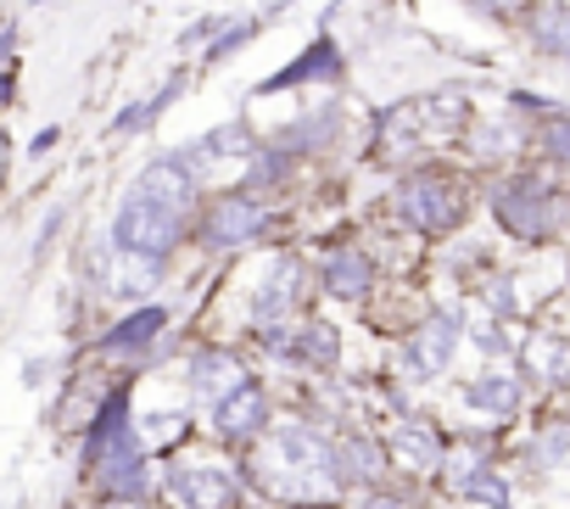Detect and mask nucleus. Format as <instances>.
Returning a JSON list of instances; mask_svg holds the SVG:
<instances>
[{
    "instance_id": "nucleus-1",
    "label": "nucleus",
    "mask_w": 570,
    "mask_h": 509,
    "mask_svg": "<svg viewBox=\"0 0 570 509\" xmlns=\"http://www.w3.org/2000/svg\"><path fill=\"white\" fill-rule=\"evenodd\" d=\"M196 202V179H190V157H157L146 163V174L135 179V190L124 196L118 218H112V241L124 258L140 264H168V252L185 229V213Z\"/></svg>"
},
{
    "instance_id": "nucleus-2",
    "label": "nucleus",
    "mask_w": 570,
    "mask_h": 509,
    "mask_svg": "<svg viewBox=\"0 0 570 509\" xmlns=\"http://www.w3.org/2000/svg\"><path fill=\"white\" fill-rule=\"evenodd\" d=\"M85 476H96V487L118 503H135L146 492V464H140V437L129 425V398H107V409L90 420L85 437Z\"/></svg>"
},
{
    "instance_id": "nucleus-3",
    "label": "nucleus",
    "mask_w": 570,
    "mask_h": 509,
    "mask_svg": "<svg viewBox=\"0 0 570 509\" xmlns=\"http://www.w3.org/2000/svg\"><path fill=\"white\" fill-rule=\"evenodd\" d=\"M263 464L274 470L279 487H285V476H303V498H308V492H325V487L336 481V448H331L320 431H308V425H285V431H274Z\"/></svg>"
},
{
    "instance_id": "nucleus-4",
    "label": "nucleus",
    "mask_w": 570,
    "mask_h": 509,
    "mask_svg": "<svg viewBox=\"0 0 570 509\" xmlns=\"http://www.w3.org/2000/svg\"><path fill=\"white\" fill-rule=\"evenodd\" d=\"M392 207H397L403 224H414V229H425V235H442V229L459 224V190H453L442 174H409V179L397 185Z\"/></svg>"
},
{
    "instance_id": "nucleus-5",
    "label": "nucleus",
    "mask_w": 570,
    "mask_h": 509,
    "mask_svg": "<svg viewBox=\"0 0 570 509\" xmlns=\"http://www.w3.org/2000/svg\"><path fill=\"white\" fill-rule=\"evenodd\" d=\"M263 224H268V202L263 196H252V190L218 196L207 207V246H246V241L263 235Z\"/></svg>"
},
{
    "instance_id": "nucleus-6",
    "label": "nucleus",
    "mask_w": 570,
    "mask_h": 509,
    "mask_svg": "<svg viewBox=\"0 0 570 509\" xmlns=\"http://www.w3.org/2000/svg\"><path fill=\"white\" fill-rule=\"evenodd\" d=\"M492 207H498V218H503L514 235H525V241H537V235L553 229V202H548V190H537L531 179L498 185V190H492Z\"/></svg>"
},
{
    "instance_id": "nucleus-7",
    "label": "nucleus",
    "mask_w": 570,
    "mask_h": 509,
    "mask_svg": "<svg viewBox=\"0 0 570 509\" xmlns=\"http://www.w3.org/2000/svg\"><path fill=\"white\" fill-rule=\"evenodd\" d=\"M453 353H459V320H453V314H431V320L409 336V364H414L420 375H442V370L453 364Z\"/></svg>"
},
{
    "instance_id": "nucleus-8",
    "label": "nucleus",
    "mask_w": 570,
    "mask_h": 509,
    "mask_svg": "<svg viewBox=\"0 0 570 509\" xmlns=\"http://www.w3.org/2000/svg\"><path fill=\"white\" fill-rule=\"evenodd\" d=\"M213 425H218V437H229V442L257 437V431L268 425V392L246 381L240 392H229L224 403H213Z\"/></svg>"
},
{
    "instance_id": "nucleus-9",
    "label": "nucleus",
    "mask_w": 570,
    "mask_h": 509,
    "mask_svg": "<svg viewBox=\"0 0 570 509\" xmlns=\"http://www.w3.org/2000/svg\"><path fill=\"white\" fill-rule=\"evenodd\" d=\"M174 498L185 509H229L235 503V470L202 464V470H179L174 476Z\"/></svg>"
},
{
    "instance_id": "nucleus-10",
    "label": "nucleus",
    "mask_w": 570,
    "mask_h": 509,
    "mask_svg": "<svg viewBox=\"0 0 570 509\" xmlns=\"http://www.w3.org/2000/svg\"><path fill=\"white\" fill-rule=\"evenodd\" d=\"M190 386H196V398L224 403L229 392H240V386H246V370H240V359H235V353L207 348V353H196V359H190Z\"/></svg>"
},
{
    "instance_id": "nucleus-11",
    "label": "nucleus",
    "mask_w": 570,
    "mask_h": 509,
    "mask_svg": "<svg viewBox=\"0 0 570 509\" xmlns=\"http://www.w3.org/2000/svg\"><path fill=\"white\" fill-rule=\"evenodd\" d=\"M370 286H375V264L364 258L358 246L331 252V264H325V292H331L336 303H358V297H370Z\"/></svg>"
},
{
    "instance_id": "nucleus-12",
    "label": "nucleus",
    "mask_w": 570,
    "mask_h": 509,
    "mask_svg": "<svg viewBox=\"0 0 570 509\" xmlns=\"http://www.w3.org/2000/svg\"><path fill=\"white\" fill-rule=\"evenodd\" d=\"M342 74V51H336V40L331 35H320V46L314 51H303L292 68H285L279 79H268V85H257V96H268V90H285V85H303V79H336Z\"/></svg>"
},
{
    "instance_id": "nucleus-13",
    "label": "nucleus",
    "mask_w": 570,
    "mask_h": 509,
    "mask_svg": "<svg viewBox=\"0 0 570 509\" xmlns=\"http://www.w3.org/2000/svg\"><path fill=\"white\" fill-rule=\"evenodd\" d=\"M392 453L403 459V470H442V437L425 425V420H409V425H397V442H392Z\"/></svg>"
},
{
    "instance_id": "nucleus-14",
    "label": "nucleus",
    "mask_w": 570,
    "mask_h": 509,
    "mask_svg": "<svg viewBox=\"0 0 570 509\" xmlns=\"http://www.w3.org/2000/svg\"><path fill=\"white\" fill-rule=\"evenodd\" d=\"M381 470H386V459L370 437H347L336 448V481H375Z\"/></svg>"
},
{
    "instance_id": "nucleus-15",
    "label": "nucleus",
    "mask_w": 570,
    "mask_h": 509,
    "mask_svg": "<svg viewBox=\"0 0 570 509\" xmlns=\"http://www.w3.org/2000/svg\"><path fill=\"white\" fill-rule=\"evenodd\" d=\"M163 325H168V314H163V309H140L135 320L112 325L101 348H107V353H140V348H146V342H151V336H157Z\"/></svg>"
},
{
    "instance_id": "nucleus-16",
    "label": "nucleus",
    "mask_w": 570,
    "mask_h": 509,
    "mask_svg": "<svg viewBox=\"0 0 570 509\" xmlns=\"http://www.w3.org/2000/svg\"><path fill=\"white\" fill-rule=\"evenodd\" d=\"M464 403L481 409V414H514L520 409V386L509 375H481V381L464 386Z\"/></svg>"
},
{
    "instance_id": "nucleus-17",
    "label": "nucleus",
    "mask_w": 570,
    "mask_h": 509,
    "mask_svg": "<svg viewBox=\"0 0 570 509\" xmlns=\"http://www.w3.org/2000/svg\"><path fill=\"white\" fill-rule=\"evenodd\" d=\"M531 46L548 57H570V7H542L531 18Z\"/></svg>"
},
{
    "instance_id": "nucleus-18",
    "label": "nucleus",
    "mask_w": 570,
    "mask_h": 509,
    "mask_svg": "<svg viewBox=\"0 0 570 509\" xmlns=\"http://www.w3.org/2000/svg\"><path fill=\"white\" fill-rule=\"evenodd\" d=\"M179 90H185V79L174 74V79H168V85H163L151 101H140V107H124V118L112 124V135H135V129H146V124H151V118H157L168 101H179Z\"/></svg>"
},
{
    "instance_id": "nucleus-19",
    "label": "nucleus",
    "mask_w": 570,
    "mask_h": 509,
    "mask_svg": "<svg viewBox=\"0 0 570 509\" xmlns=\"http://www.w3.org/2000/svg\"><path fill=\"white\" fill-rule=\"evenodd\" d=\"M297 342H303L297 353H303L308 364H320V370H331V364H336V331H331V325H303V331H297Z\"/></svg>"
},
{
    "instance_id": "nucleus-20",
    "label": "nucleus",
    "mask_w": 570,
    "mask_h": 509,
    "mask_svg": "<svg viewBox=\"0 0 570 509\" xmlns=\"http://www.w3.org/2000/svg\"><path fill=\"white\" fill-rule=\"evenodd\" d=\"M453 492H464V498H475V503H492V509H503L509 503V487H503V476L487 464V470H475L470 481H459Z\"/></svg>"
},
{
    "instance_id": "nucleus-21",
    "label": "nucleus",
    "mask_w": 570,
    "mask_h": 509,
    "mask_svg": "<svg viewBox=\"0 0 570 509\" xmlns=\"http://www.w3.org/2000/svg\"><path fill=\"white\" fill-rule=\"evenodd\" d=\"M246 146H252L246 124H229V129H213V135H202V140L190 146V157H202V151H218V157H240Z\"/></svg>"
},
{
    "instance_id": "nucleus-22",
    "label": "nucleus",
    "mask_w": 570,
    "mask_h": 509,
    "mask_svg": "<svg viewBox=\"0 0 570 509\" xmlns=\"http://www.w3.org/2000/svg\"><path fill=\"white\" fill-rule=\"evenodd\" d=\"M252 35H257V18H246V23H235V35H218V40H213V51H207V62H224V57H235V51H240V46H246Z\"/></svg>"
},
{
    "instance_id": "nucleus-23",
    "label": "nucleus",
    "mask_w": 570,
    "mask_h": 509,
    "mask_svg": "<svg viewBox=\"0 0 570 509\" xmlns=\"http://www.w3.org/2000/svg\"><path fill=\"white\" fill-rule=\"evenodd\" d=\"M564 453H570V437H564V431H548V437L537 442V459H542V464H553V459H564Z\"/></svg>"
},
{
    "instance_id": "nucleus-24",
    "label": "nucleus",
    "mask_w": 570,
    "mask_h": 509,
    "mask_svg": "<svg viewBox=\"0 0 570 509\" xmlns=\"http://www.w3.org/2000/svg\"><path fill=\"white\" fill-rule=\"evenodd\" d=\"M548 151H553L559 163H570V118H559V124H548Z\"/></svg>"
},
{
    "instance_id": "nucleus-25",
    "label": "nucleus",
    "mask_w": 570,
    "mask_h": 509,
    "mask_svg": "<svg viewBox=\"0 0 570 509\" xmlns=\"http://www.w3.org/2000/svg\"><path fill=\"white\" fill-rule=\"evenodd\" d=\"M358 509H403V498H392V492H370V498H358Z\"/></svg>"
},
{
    "instance_id": "nucleus-26",
    "label": "nucleus",
    "mask_w": 570,
    "mask_h": 509,
    "mask_svg": "<svg viewBox=\"0 0 570 509\" xmlns=\"http://www.w3.org/2000/svg\"><path fill=\"white\" fill-rule=\"evenodd\" d=\"M475 7H487V12H509V7H520V0H475Z\"/></svg>"
},
{
    "instance_id": "nucleus-27",
    "label": "nucleus",
    "mask_w": 570,
    "mask_h": 509,
    "mask_svg": "<svg viewBox=\"0 0 570 509\" xmlns=\"http://www.w3.org/2000/svg\"><path fill=\"white\" fill-rule=\"evenodd\" d=\"M0 96H7V74H0Z\"/></svg>"
}]
</instances>
